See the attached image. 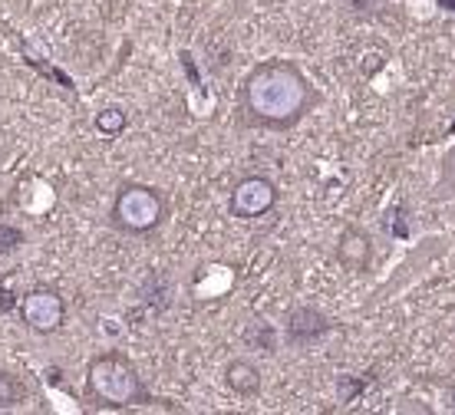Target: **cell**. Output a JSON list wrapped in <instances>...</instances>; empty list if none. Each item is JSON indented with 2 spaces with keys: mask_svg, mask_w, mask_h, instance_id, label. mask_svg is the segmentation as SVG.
Returning <instances> with one entry per match:
<instances>
[{
  "mask_svg": "<svg viewBox=\"0 0 455 415\" xmlns=\"http://www.w3.org/2000/svg\"><path fill=\"white\" fill-rule=\"evenodd\" d=\"M347 7H350L353 13H376L379 7H387V0H347Z\"/></svg>",
  "mask_w": 455,
  "mask_h": 415,
  "instance_id": "obj_13",
  "label": "cell"
},
{
  "mask_svg": "<svg viewBox=\"0 0 455 415\" xmlns=\"http://www.w3.org/2000/svg\"><path fill=\"white\" fill-rule=\"evenodd\" d=\"M277 195L281 191L267 175H248L228 195V211L241 218V221H254V218H264V214H271L277 208Z\"/></svg>",
  "mask_w": 455,
  "mask_h": 415,
  "instance_id": "obj_4",
  "label": "cell"
},
{
  "mask_svg": "<svg viewBox=\"0 0 455 415\" xmlns=\"http://www.w3.org/2000/svg\"><path fill=\"white\" fill-rule=\"evenodd\" d=\"M169 214V204H165V195L152 185H142V181H129L116 191L113 202V227H119L123 235H152L159 231L162 221Z\"/></svg>",
  "mask_w": 455,
  "mask_h": 415,
  "instance_id": "obj_3",
  "label": "cell"
},
{
  "mask_svg": "<svg viewBox=\"0 0 455 415\" xmlns=\"http://www.w3.org/2000/svg\"><path fill=\"white\" fill-rule=\"evenodd\" d=\"M333 254H337L343 270H350V274H366L370 264H373V237H370V231H363V227H356V225L343 227L340 237H337Z\"/></svg>",
  "mask_w": 455,
  "mask_h": 415,
  "instance_id": "obj_7",
  "label": "cell"
},
{
  "mask_svg": "<svg viewBox=\"0 0 455 415\" xmlns=\"http://www.w3.org/2000/svg\"><path fill=\"white\" fill-rule=\"evenodd\" d=\"M225 386L235 395H258L261 389V370L248 359H231L225 366Z\"/></svg>",
  "mask_w": 455,
  "mask_h": 415,
  "instance_id": "obj_8",
  "label": "cell"
},
{
  "mask_svg": "<svg viewBox=\"0 0 455 415\" xmlns=\"http://www.w3.org/2000/svg\"><path fill=\"white\" fill-rule=\"evenodd\" d=\"M20 316L23 323H27V330H34L40 337H50L67 320V300L53 287H34L20 300Z\"/></svg>",
  "mask_w": 455,
  "mask_h": 415,
  "instance_id": "obj_5",
  "label": "cell"
},
{
  "mask_svg": "<svg viewBox=\"0 0 455 415\" xmlns=\"http://www.w3.org/2000/svg\"><path fill=\"white\" fill-rule=\"evenodd\" d=\"M92 125H96V132L100 135H119L129 125V113H125L123 106H106V109H100L96 113V119H92Z\"/></svg>",
  "mask_w": 455,
  "mask_h": 415,
  "instance_id": "obj_10",
  "label": "cell"
},
{
  "mask_svg": "<svg viewBox=\"0 0 455 415\" xmlns=\"http://www.w3.org/2000/svg\"><path fill=\"white\" fill-rule=\"evenodd\" d=\"M333 330V320L327 314H320L317 307H294L284 320V337L294 347H310L323 339Z\"/></svg>",
  "mask_w": 455,
  "mask_h": 415,
  "instance_id": "obj_6",
  "label": "cell"
},
{
  "mask_svg": "<svg viewBox=\"0 0 455 415\" xmlns=\"http://www.w3.org/2000/svg\"><path fill=\"white\" fill-rule=\"evenodd\" d=\"M314 90L287 60H264L241 83V109L261 129H291L304 119Z\"/></svg>",
  "mask_w": 455,
  "mask_h": 415,
  "instance_id": "obj_1",
  "label": "cell"
},
{
  "mask_svg": "<svg viewBox=\"0 0 455 415\" xmlns=\"http://www.w3.org/2000/svg\"><path fill=\"white\" fill-rule=\"evenodd\" d=\"M23 403H27V386L13 372L0 370V412H11Z\"/></svg>",
  "mask_w": 455,
  "mask_h": 415,
  "instance_id": "obj_9",
  "label": "cell"
},
{
  "mask_svg": "<svg viewBox=\"0 0 455 415\" xmlns=\"http://www.w3.org/2000/svg\"><path fill=\"white\" fill-rule=\"evenodd\" d=\"M86 395L96 409H132L146 403L142 376L123 353H103L86 370Z\"/></svg>",
  "mask_w": 455,
  "mask_h": 415,
  "instance_id": "obj_2",
  "label": "cell"
},
{
  "mask_svg": "<svg viewBox=\"0 0 455 415\" xmlns=\"http://www.w3.org/2000/svg\"><path fill=\"white\" fill-rule=\"evenodd\" d=\"M23 247V231L13 225H0V258H7V254H17Z\"/></svg>",
  "mask_w": 455,
  "mask_h": 415,
  "instance_id": "obj_12",
  "label": "cell"
},
{
  "mask_svg": "<svg viewBox=\"0 0 455 415\" xmlns=\"http://www.w3.org/2000/svg\"><path fill=\"white\" fill-rule=\"evenodd\" d=\"M449 195H455V146L445 152L443 175H439V185H435V198H449Z\"/></svg>",
  "mask_w": 455,
  "mask_h": 415,
  "instance_id": "obj_11",
  "label": "cell"
},
{
  "mask_svg": "<svg viewBox=\"0 0 455 415\" xmlns=\"http://www.w3.org/2000/svg\"><path fill=\"white\" fill-rule=\"evenodd\" d=\"M17 307V297H13L7 287H0V314H7V310H13Z\"/></svg>",
  "mask_w": 455,
  "mask_h": 415,
  "instance_id": "obj_14",
  "label": "cell"
}]
</instances>
